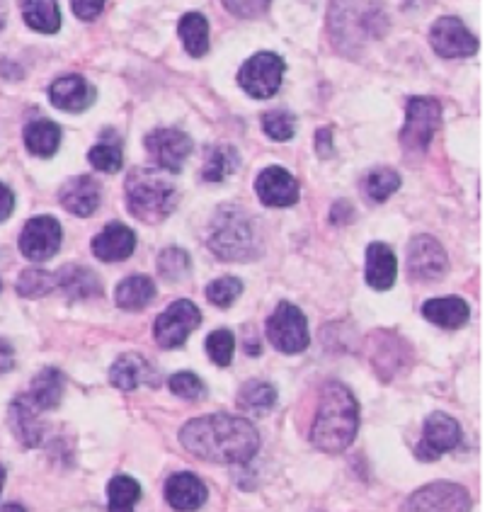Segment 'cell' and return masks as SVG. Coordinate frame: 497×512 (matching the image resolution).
<instances>
[{"mask_svg": "<svg viewBox=\"0 0 497 512\" xmlns=\"http://www.w3.org/2000/svg\"><path fill=\"white\" fill-rule=\"evenodd\" d=\"M267 338L284 355L304 352L308 347V323L304 311L296 309L289 301H282L267 321Z\"/></svg>", "mask_w": 497, "mask_h": 512, "instance_id": "obj_7", "label": "cell"}, {"mask_svg": "<svg viewBox=\"0 0 497 512\" xmlns=\"http://www.w3.org/2000/svg\"><path fill=\"white\" fill-rule=\"evenodd\" d=\"M13 209H15V197H13V192H10L8 187H5L3 182H0V221L8 219V216L13 214Z\"/></svg>", "mask_w": 497, "mask_h": 512, "instance_id": "obj_44", "label": "cell"}, {"mask_svg": "<svg viewBox=\"0 0 497 512\" xmlns=\"http://www.w3.org/2000/svg\"><path fill=\"white\" fill-rule=\"evenodd\" d=\"M64 386V374H61L59 369H42V372L32 379L27 398H30L39 411H51V408L59 406L61 398H64Z\"/></svg>", "mask_w": 497, "mask_h": 512, "instance_id": "obj_25", "label": "cell"}, {"mask_svg": "<svg viewBox=\"0 0 497 512\" xmlns=\"http://www.w3.org/2000/svg\"><path fill=\"white\" fill-rule=\"evenodd\" d=\"M398 187H401V175L393 168L371 170L367 180H364V190H367L369 199H374V202H386Z\"/></svg>", "mask_w": 497, "mask_h": 512, "instance_id": "obj_35", "label": "cell"}, {"mask_svg": "<svg viewBox=\"0 0 497 512\" xmlns=\"http://www.w3.org/2000/svg\"><path fill=\"white\" fill-rule=\"evenodd\" d=\"M56 277V287L66 294L68 299L73 301H83V299H93L102 294V284L97 280V275L93 270L83 265H66L61 267L59 275Z\"/></svg>", "mask_w": 497, "mask_h": 512, "instance_id": "obj_21", "label": "cell"}, {"mask_svg": "<svg viewBox=\"0 0 497 512\" xmlns=\"http://www.w3.org/2000/svg\"><path fill=\"white\" fill-rule=\"evenodd\" d=\"M430 44L444 59H466L478 51V39L459 17H439L430 30Z\"/></svg>", "mask_w": 497, "mask_h": 512, "instance_id": "obj_11", "label": "cell"}, {"mask_svg": "<svg viewBox=\"0 0 497 512\" xmlns=\"http://www.w3.org/2000/svg\"><path fill=\"white\" fill-rule=\"evenodd\" d=\"M442 124V107L434 98H413L405 110V127L401 132V144L410 153H425L432 136Z\"/></svg>", "mask_w": 497, "mask_h": 512, "instance_id": "obj_5", "label": "cell"}, {"mask_svg": "<svg viewBox=\"0 0 497 512\" xmlns=\"http://www.w3.org/2000/svg\"><path fill=\"white\" fill-rule=\"evenodd\" d=\"M56 287V277L47 270H39V267H30L20 275L17 280V294L25 299H39L44 294H49Z\"/></svg>", "mask_w": 497, "mask_h": 512, "instance_id": "obj_34", "label": "cell"}, {"mask_svg": "<svg viewBox=\"0 0 497 512\" xmlns=\"http://www.w3.org/2000/svg\"><path fill=\"white\" fill-rule=\"evenodd\" d=\"M3 486H5V469L0 466V491H3Z\"/></svg>", "mask_w": 497, "mask_h": 512, "instance_id": "obj_48", "label": "cell"}, {"mask_svg": "<svg viewBox=\"0 0 497 512\" xmlns=\"http://www.w3.org/2000/svg\"><path fill=\"white\" fill-rule=\"evenodd\" d=\"M238 163H241V158H238V151L233 146H214L209 151L207 163H204L202 178L209 182L226 180L238 168Z\"/></svg>", "mask_w": 497, "mask_h": 512, "instance_id": "obj_32", "label": "cell"}, {"mask_svg": "<svg viewBox=\"0 0 497 512\" xmlns=\"http://www.w3.org/2000/svg\"><path fill=\"white\" fill-rule=\"evenodd\" d=\"M61 204L66 212L76 216H90L100 207V185L90 175H78L61 187Z\"/></svg>", "mask_w": 497, "mask_h": 512, "instance_id": "obj_20", "label": "cell"}, {"mask_svg": "<svg viewBox=\"0 0 497 512\" xmlns=\"http://www.w3.org/2000/svg\"><path fill=\"white\" fill-rule=\"evenodd\" d=\"M15 364V352L13 347H10L8 340H0V374L10 372Z\"/></svg>", "mask_w": 497, "mask_h": 512, "instance_id": "obj_46", "label": "cell"}, {"mask_svg": "<svg viewBox=\"0 0 497 512\" xmlns=\"http://www.w3.org/2000/svg\"><path fill=\"white\" fill-rule=\"evenodd\" d=\"M107 0H71L73 5V13L76 17H81V20H95L97 15L102 13V8H105Z\"/></svg>", "mask_w": 497, "mask_h": 512, "instance_id": "obj_42", "label": "cell"}, {"mask_svg": "<svg viewBox=\"0 0 497 512\" xmlns=\"http://www.w3.org/2000/svg\"><path fill=\"white\" fill-rule=\"evenodd\" d=\"M284 78V59L272 54V51H260V54L250 56L245 61L241 73H238V83L250 98L267 100L279 90Z\"/></svg>", "mask_w": 497, "mask_h": 512, "instance_id": "obj_6", "label": "cell"}, {"mask_svg": "<svg viewBox=\"0 0 497 512\" xmlns=\"http://www.w3.org/2000/svg\"><path fill=\"white\" fill-rule=\"evenodd\" d=\"M359 430V403L340 381L323 386L316 420L311 428V442L321 452L337 454L354 442Z\"/></svg>", "mask_w": 497, "mask_h": 512, "instance_id": "obj_2", "label": "cell"}, {"mask_svg": "<svg viewBox=\"0 0 497 512\" xmlns=\"http://www.w3.org/2000/svg\"><path fill=\"white\" fill-rule=\"evenodd\" d=\"M61 248V224L54 216H34L20 233V250L32 263L54 258Z\"/></svg>", "mask_w": 497, "mask_h": 512, "instance_id": "obj_10", "label": "cell"}, {"mask_svg": "<svg viewBox=\"0 0 497 512\" xmlns=\"http://www.w3.org/2000/svg\"><path fill=\"white\" fill-rule=\"evenodd\" d=\"M207 486L194 474H173L165 481V500L177 512H194L207 503Z\"/></svg>", "mask_w": 497, "mask_h": 512, "instance_id": "obj_19", "label": "cell"}, {"mask_svg": "<svg viewBox=\"0 0 497 512\" xmlns=\"http://www.w3.org/2000/svg\"><path fill=\"white\" fill-rule=\"evenodd\" d=\"M0 292H3V282H0Z\"/></svg>", "mask_w": 497, "mask_h": 512, "instance_id": "obj_49", "label": "cell"}, {"mask_svg": "<svg viewBox=\"0 0 497 512\" xmlns=\"http://www.w3.org/2000/svg\"><path fill=\"white\" fill-rule=\"evenodd\" d=\"M233 350H236V340H233V333L231 331H214L207 338V352L209 357L214 360V364H219V367H228L233 360Z\"/></svg>", "mask_w": 497, "mask_h": 512, "instance_id": "obj_40", "label": "cell"}, {"mask_svg": "<svg viewBox=\"0 0 497 512\" xmlns=\"http://www.w3.org/2000/svg\"><path fill=\"white\" fill-rule=\"evenodd\" d=\"M114 299H117V306L124 311H141L156 299V284L148 280L144 275L127 277L124 282H119L117 292H114Z\"/></svg>", "mask_w": 497, "mask_h": 512, "instance_id": "obj_28", "label": "cell"}, {"mask_svg": "<svg viewBox=\"0 0 497 512\" xmlns=\"http://www.w3.org/2000/svg\"><path fill=\"white\" fill-rule=\"evenodd\" d=\"M204 294H207L211 304L226 309V306H231L243 294V282L238 277H221V280L211 282Z\"/></svg>", "mask_w": 497, "mask_h": 512, "instance_id": "obj_37", "label": "cell"}, {"mask_svg": "<svg viewBox=\"0 0 497 512\" xmlns=\"http://www.w3.org/2000/svg\"><path fill=\"white\" fill-rule=\"evenodd\" d=\"M224 5L236 17H260L270 8V0H224Z\"/></svg>", "mask_w": 497, "mask_h": 512, "instance_id": "obj_41", "label": "cell"}, {"mask_svg": "<svg viewBox=\"0 0 497 512\" xmlns=\"http://www.w3.org/2000/svg\"><path fill=\"white\" fill-rule=\"evenodd\" d=\"M177 190L165 170L136 168L127 178V207L144 224H158L175 209Z\"/></svg>", "mask_w": 497, "mask_h": 512, "instance_id": "obj_3", "label": "cell"}, {"mask_svg": "<svg viewBox=\"0 0 497 512\" xmlns=\"http://www.w3.org/2000/svg\"><path fill=\"white\" fill-rule=\"evenodd\" d=\"M10 430L25 447H39L47 435V425L39 418V408L27 398V394L17 396L10 403Z\"/></svg>", "mask_w": 497, "mask_h": 512, "instance_id": "obj_16", "label": "cell"}, {"mask_svg": "<svg viewBox=\"0 0 497 512\" xmlns=\"http://www.w3.org/2000/svg\"><path fill=\"white\" fill-rule=\"evenodd\" d=\"M25 146L32 156L51 158L61 146V129L51 119H34L25 127Z\"/></svg>", "mask_w": 497, "mask_h": 512, "instance_id": "obj_26", "label": "cell"}, {"mask_svg": "<svg viewBox=\"0 0 497 512\" xmlns=\"http://www.w3.org/2000/svg\"><path fill=\"white\" fill-rule=\"evenodd\" d=\"M156 379V372L141 355H122L110 369V381L117 389L122 391H134L136 386L148 384V381Z\"/></svg>", "mask_w": 497, "mask_h": 512, "instance_id": "obj_23", "label": "cell"}, {"mask_svg": "<svg viewBox=\"0 0 497 512\" xmlns=\"http://www.w3.org/2000/svg\"><path fill=\"white\" fill-rule=\"evenodd\" d=\"M190 265V255L182 248H165L158 258V272L168 282H180L190 272Z\"/></svg>", "mask_w": 497, "mask_h": 512, "instance_id": "obj_36", "label": "cell"}, {"mask_svg": "<svg viewBox=\"0 0 497 512\" xmlns=\"http://www.w3.org/2000/svg\"><path fill=\"white\" fill-rule=\"evenodd\" d=\"M141 498V486L139 481H134L131 476H114L107 483V510L110 512H134V505Z\"/></svg>", "mask_w": 497, "mask_h": 512, "instance_id": "obj_30", "label": "cell"}, {"mask_svg": "<svg viewBox=\"0 0 497 512\" xmlns=\"http://www.w3.org/2000/svg\"><path fill=\"white\" fill-rule=\"evenodd\" d=\"M277 403V389L267 381H248L241 391H238V406L245 413H262L270 411Z\"/></svg>", "mask_w": 497, "mask_h": 512, "instance_id": "obj_31", "label": "cell"}, {"mask_svg": "<svg viewBox=\"0 0 497 512\" xmlns=\"http://www.w3.org/2000/svg\"><path fill=\"white\" fill-rule=\"evenodd\" d=\"M146 151L165 173H180L192 153V139L177 129H156L146 136Z\"/></svg>", "mask_w": 497, "mask_h": 512, "instance_id": "obj_13", "label": "cell"}, {"mask_svg": "<svg viewBox=\"0 0 497 512\" xmlns=\"http://www.w3.org/2000/svg\"><path fill=\"white\" fill-rule=\"evenodd\" d=\"M333 224H347V221L354 219L352 204L350 202H337L333 207V214H330Z\"/></svg>", "mask_w": 497, "mask_h": 512, "instance_id": "obj_45", "label": "cell"}, {"mask_svg": "<svg viewBox=\"0 0 497 512\" xmlns=\"http://www.w3.org/2000/svg\"><path fill=\"white\" fill-rule=\"evenodd\" d=\"M262 129H265V134L274 141H289L296 132L294 115H289V112L284 110L265 112V115H262Z\"/></svg>", "mask_w": 497, "mask_h": 512, "instance_id": "obj_38", "label": "cell"}, {"mask_svg": "<svg viewBox=\"0 0 497 512\" xmlns=\"http://www.w3.org/2000/svg\"><path fill=\"white\" fill-rule=\"evenodd\" d=\"M405 512H471V498L464 486L439 481L410 496Z\"/></svg>", "mask_w": 497, "mask_h": 512, "instance_id": "obj_8", "label": "cell"}, {"mask_svg": "<svg viewBox=\"0 0 497 512\" xmlns=\"http://www.w3.org/2000/svg\"><path fill=\"white\" fill-rule=\"evenodd\" d=\"M177 32H180L182 44L194 59L209 51V22L202 13H187L177 25Z\"/></svg>", "mask_w": 497, "mask_h": 512, "instance_id": "obj_29", "label": "cell"}, {"mask_svg": "<svg viewBox=\"0 0 497 512\" xmlns=\"http://www.w3.org/2000/svg\"><path fill=\"white\" fill-rule=\"evenodd\" d=\"M180 442L204 462L245 464L255 457L260 435L250 420L214 413L190 420L180 430Z\"/></svg>", "mask_w": 497, "mask_h": 512, "instance_id": "obj_1", "label": "cell"}, {"mask_svg": "<svg viewBox=\"0 0 497 512\" xmlns=\"http://www.w3.org/2000/svg\"><path fill=\"white\" fill-rule=\"evenodd\" d=\"M255 192L267 207H291L299 202V182L289 175V170L272 166L265 168L255 180Z\"/></svg>", "mask_w": 497, "mask_h": 512, "instance_id": "obj_15", "label": "cell"}, {"mask_svg": "<svg viewBox=\"0 0 497 512\" xmlns=\"http://www.w3.org/2000/svg\"><path fill=\"white\" fill-rule=\"evenodd\" d=\"M461 442V428L454 418L447 413H432L425 420V435L422 442L417 445V459L422 462H434L437 457H442L444 452L459 447Z\"/></svg>", "mask_w": 497, "mask_h": 512, "instance_id": "obj_14", "label": "cell"}, {"mask_svg": "<svg viewBox=\"0 0 497 512\" xmlns=\"http://www.w3.org/2000/svg\"><path fill=\"white\" fill-rule=\"evenodd\" d=\"M422 316H425L430 323H434V326L454 331V328L466 326L468 316H471V309H468L464 299L442 297V299L427 301V304L422 306Z\"/></svg>", "mask_w": 497, "mask_h": 512, "instance_id": "obj_24", "label": "cell"}, {"mask_svg": "<svg viewBox=\"0 0 497 512\" xmlns=\"http://www.w3.org/2000/svg\"><path fill=\"white\" fill-rule=\"evenodd\" d=\"M447 253L437 238L415 236L408 248V275L415 282H434L447 275Z\"/></svg>", "mask_w": 497, "mask_h": 512, "instance_id": "obj_12", "label": "cell"}, {"mask_svg": "<svg viewBox=\"0 0 497 512\" xmlns=\"http://www.w3.org/2000/svg\"><path fill=\"white\" fill-rule=\"evenodd\" d=\"M90 166L102 170V173H117L124 166V153L122 144L117 139H102L100 144H95L88 153Z\"/></svg>", "mask_w": 497, "mask_h": 512, "instance_id": "obj_33", "label": "cell"}, {"mask_svg": "<svg viewBox=\"0 0 497 512\" xmlns=\"http://www.w3.org/2000/svg\"><path fill=\"white\" fill-rule=\"evenodd\" d=\"M136 248V236L129 226L119 224H107L102 233H97L93 238V253L95 258H100L102 263H119V260H127Z\"/></svg>", "mask_w": 497, "mask_h": 512, "instance_id": "obj_18", "label": "cell"}, {"mask_svg": "<svg viewBox=\"0 0 497 512\" xmlns=\"http://www.w3.org/2000/svg\"><path fill=\"white\" fill-rule=\"evenodd\" d=\"M27 27L42 34H56L61 27V10L56 0H20Z\"/></svg>", "mask_w": 497, "mask_h": 512, "instance_id": "obj_27", "label": "cell"}, {"mask_svg": "<svg viewBox=\"0 0 497 512\" xmlns=\"http://www.w3.org/2000/svg\"><path fill=\"white\" fill-rule=\"evenodd\" d=\"M209 248L221 260H250L255 255V231L238 207H224L209 231Z\"/></svg>", "mask_w": 497, "mask_h": 512, "instance_id": "obj_4", "label": "cell"}, {"mask_svg": "<svg viewBox=\"0 0 497 512\" xmlns=\"http://www.w3.org/2000/svg\"><path fill=\"white\" fill-rule=\"evenodd\" d=\"M202 323V314H199L197 306L192 301L180 299L175 304L168 306V311H163L161 316L156 318V340L161 347H168V350H175L187 340L194 328Z\"/></svg>", "mask_w": 497, "mask_h": 512, "instance_id": "obj_9", "label": "cell"}, {"mask_svg": "<svg viewBox=\"0 0 497 512\" xmlns=\"http://www.w3.org/2000/svg\"><path fill=\"white\" fill-rule=\"evenodd\" d=\"M168 386L175 396L185 398V401H199V398L207 394V386H204V381L194 372L173 374V377L168 379Z\"/></svg>", "mask_w": 497, "mask_h": 512, "instance_id": "obj_39", "label": "cell"}, {"mask_svg": "<svg viewBox=\"0 0 497 512\" xmlns=\"http://www.w3.org/2000/svg\"><path fill=\"white\" fill-rule=\"evenodd\" d=\"M0 512H27V510L22 508V505H17V503H8V505H3V508H0Z\"/></svg>", "mask_w": 497, "mask_h": 512, "instance_id": "obj_47", "label": "cell"}, {"mask_svg": "<svg viewBox=\"0 0 497 512\" xmlns=\"http://www.w3.org/2000/svg\"><path fill=\"white\" fill-rule=\"evenodd\" d=\"M49 102L56 110L85 112L95 102V88L83 76H61L49 85Z\"/></svg>", "mask_w": 497, "mask_h": 512, "instance_id": "obj_17", "label": "cell"}, {"mask_svg": "<svg viewBox=\"0 0 497 512\" xmlns=\"http://www.w3.org/2000/svg\"><path fill=\"white\" fill-rule=\"evenodd\" d=\"M398 277V260L386 243H371L367 248V282L369 287L386 289L393 287Z\"/></svg>", "mask_w": 497, "mask_h": 512, "instance_id": "obj_22", "label": "cell"}, {"mask_svg": "<svg viewBox=\"0 0 497 512\" xmlns=\"http://www.w3.org/2000/svg\"><path fill=\"white\" fill-rule=\"evenodd\" d=\"M316 151L321 158L333 156V134H330V129H318Z\"/></svg>", "mask_w": 497, "mask_h": 512, "instance_id": "obj_43", "label": "cell"}]
</instances>
